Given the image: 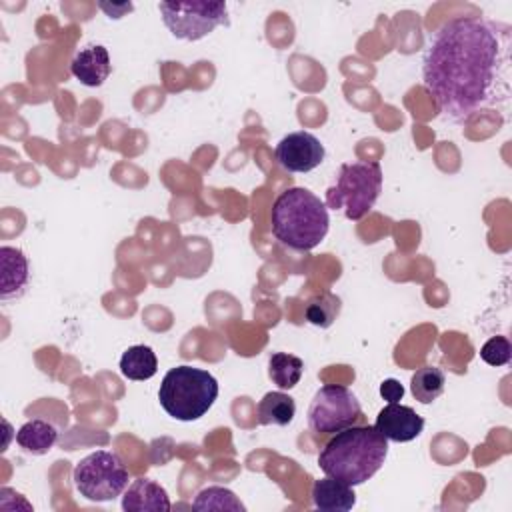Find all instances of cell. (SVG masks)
<instances>
[{
    "instance_id": "obj_1",
    "label": "cell",
    "mask_w": 512,
    "mask_h": 512,
    "mask_svg": "<svg viewBox=\"0 0 512 512\" xmlns=\"http://www.w3.org/2000/svg\"><path fill=\"white\" fill-rule=\"evenodd\" d=\"M422 84L452 122H468L490 108L506 112L512 98V28L484 16L444 22L424 50Z\"/></svg>"
},
{
    "instance_id": "obj_2",
    "label": "cell",
    "mask_w": 512,
    "mask_h": 512,
    "mask_svg": "<svg viewBox=\"0 0 512 512\" xmlns=\"http://www.w3.org/2000/svg\"><path fill=\"white\" fill-rule=\"evenodd\" d=\"M386 456L388 440L376 426L354 424L332 434L318 454V466L326 476L358 486L382 468Z\"/></svg>"
},
{
    "instance_id": "obj_3",
    "label": "cell",
    "mask_w": 512,
    "mask_h": 512,
    "mask_svg": "<svg viewBox=\"0 0 512 512\" xmlns=\"http://www.w3.org/2000/svg\"><path fill=\"white\" fill-rule=\"evenodd\" d=\"M274 238L296 252L314 250L328 234L326 204L308 188L292 186L278 194L270 210Z\"/></svg>"
},
{
    "instance_id": "obj_4",
    "label": "cell",
    "mask_w": 512,
    "mask_h": 512,
    "mask_svg": "<svg viewBox=\"0 0 512 512\" xmlns=\"http://www.w3.org/2000/svg\"><path fill=\"white\" fill-rule=\"evenodd\" d=\"M216 398L218 380L208 370L188 364L168 370L158 390V400L164 412L182 422L202 418Z\"/></svg>"
},
{
    "instance_id": "obj_5",
    "label": "cell",
    "mask_w": 512,
    "mask_h": 512,
    "mask_svg": "<svg viewBox=\"0 0 512 512\" xmlns=\"http://www.w3.org/2000/svg\"><path fill=\"white\" fill-rule=\"evenodd\" d=\"M382 192V166L376 160L342 164L336 184L326 190V204L342 210L348 220H362Z\"/></svg>"
},
{
    "instance_id": "obj_6",
    "label": "cell",
    "mask_w": 512,
    "mask_h": 512,
    "mask_svg": "<svg viewBox=\"0 0 512 512\" xmlns=\"http://www.w3.org/2000/svg\"><path fill=\"white\" fill-rule=\"evenodd\" d=\"M72 480L78 494L86 500L108 502L126 490L128 468L116 452L96 450L74 466Z\"/></svg>"
},
{
    "instance_id": "obj_7",
    "label": "cell",
    "mask_w": 512,
    "mask_h": 512,
    "mask_svg": "<svg viewBox=\"0 0 512 512\" xmlns=\"http://www.w3.org/2000/svg\"><path fill=\"white\" fill-rule=\"evenodd\" d=\"M162 22L174 38L196 42L212 34L218 26L228 24L226 2L190 0V2H160Z\"/></svg>"
},
{
    "instance_id": "obj_8",
    "label": "cell",
    "mask_w": 512,
    "mask_h": 512,
    "mask_svg": "<svg viewBox=\"0 0 512 512\" xmlns=\"http://www.w3.org/2000/svg\"><path fill=\"white\" fill-rule=\"evenodd\" d=\"M362 420V406L356 394L340 384L322 386L308 408V426L318 436H332Z\"/></svg>"
},
{
    "instance_id": "obj_9",
    "label": "cell",
    "mask_w": 512,
    "mask_h": 512,
    "mask_svg": "<svg viewBox=\"0 0 512 512\" xmlns=\"http://www.w3.org/2000/svg\"><path fill=\"white\" fill-rule=\"evenodd\" d=\"M278 164L288 172H310L324 162V144L310 132L298 130L286 134L274 150Z\"/></svg>"
},
{
    "instance_id": "obj_10",
    "label": "cell",
    "mask_w": 512,
    "mask_h": 512,
    "mask_svg": "<svg viewBox=\"0 0 512 512\" xmlns=\"http://www.w3.org/2000/svg\"><path fill=\"white\" fill-rule=\"evenodd\" d=\"M376 430L392 442H410L424 430V418L414 408L390 402L376 416Z\"/></svg>"
},
{
    "instance_id": "obj_11",
    "label": "cell",
    "mask_w": 512,
    "mask_h": 512,
    "mask_svg": "<svg viewBox=\"0 0 512 512\" xmlns=\"http://www.w3.org/2000/svg\"><path fill=\"white\" fill-rule=\"evenodd\" d=\"M30 280L28 258L20 248L2 246L0 248V298L12 300L20 298Z\"/></svg>"
},
{
    "instance_id": "obj_12",
    "label": "cell",
    "mask_w": 512,
    "mask_h": 512,
    "mask_svg": "<svg viewBox=\"0 0 512 512\" xmlns=\"http://www.w3.org/2000/svg\"><path fill=\"white\" fill-rule=\"evenodd\" d=\"M70 70L74 78L80 80L84 86H90V88L102 86L112 72L110 54L102 44L86 46L74 56Z\"/></svg>"
},
{
    "instance_id": "obj_13",
    "label": "cell",
    "mask_w": 512,
    "mask_h": 512,
    "mask_svg": "<svg viewBox=\"0 0 512 512\" xmlns=\"http://www.w3.org/2000/svg\"><path fill=\"white\" fill-rule=\"evenodd\" d=\"M122 508L126 512H168L172 508L168 492L150 478H136L124 490Z\"/></svg>"
},
{
    "instance_id": "obj_14",
    "label": "cell",
    "mask_w": 512,
    "mask_h": 512,
    "mask_svg": "<svg viewBox=\"0 0 512 512\" xmlns=\"http://www.w3.org/2000/svg\"><path fill=\"white\" fill-rule=\"evenodd\" d=\"M312 502L320 510L346 512L354 508L356 494L350 484L332 476H324V478H318L312 486Z\"/></svg>"
},
{
    "instance_id": "obj_15",
    "label": "cell",
    "mask_w": 512,
    "mask_h": 512,
    "mask_svg": "<svg viewBox=\"0 0 512 512\" xmlns=\"http://www.w3.org/2000/svg\"><path fill=\"white\" fill-rule=\"evenodd\" d=\"M56 440H58L56 426L50 424L48 420H40V418L24 422L16 432L18 446L34 456H42L48 450H52Z\"/></svg>"
},
{
    "instance_id": "obj_16",
    "label": "cell",
    "mask_w": 512,
    "mask_h": 512,
    "mask_svg": "<svg viewBox=\"0 0 512 512\" xmlns=\"http://www.w3.org/2000/svg\"><path fill=\"white\" fill-rule=\"evenodd\" d=\"M294 414H296L294 398L280 390L264 394L256 408V418H258V424L262 426H288Z\"/></svg>"
},
{
    "instance_id": "obj_17",
    "label": "cell",
    "mask_w": 512,
    "mask_h": 512,
    "mask_svg": "<svg viewBox=\"0 0 512 512\" xmlns=\"http://www.w3.org/2000/svg\"><path fill=\"white\" fill-rule=\"evenodd\" d=\"M120 372L124 378L134 382L150 380L158 372V358L146 344L130 346L120 358Z\"/></svg>"
},
{
    "instance_id": "obj_18",
    "label": "cell",
    "mask_w": 512,
    "mask_h": 512,
    "mask_svg": "<svg viewBox=\"0 0 512 512\" xmlns=\"http://www.w3.org/2000/svg\"><path fill=\"white\" fill-rule=\"evenodd\" d=\"M302 372H304V362L298 356H292L286 352H276L270 356L268 376L278 388L282 390L294 388L300 382Z\"/></svg>"
},
{
    "instance_id": "obj_19",
    "label": "cell",
    "mask_w": 512,
    "mask_h": 512,
    "mask_svg": "<svg viewBox=\"0 0 512 512\" xmlns=\"http://www.w3.org/2000/svg\"><path fill=\"white\" fill-rule=\"evenodd\" d=\"M444 384H446V376L440 368L422 366L412 374L410 390L420 404H430L444 392Z\"/></svg>"
},
{
    "instance_id": "obj_20",
    "label": "cell",
    "mask_w": 512,
    "mask_h": 512,
    "mask_svg": "<svg viewBox=\"0 0 512 512\" xmlns=\"http://www.w3.org/2000/svg\"><path fill=\"white\" fill-rule=\"evenodd\" d=\"M340 310H342V300L336 294L324 290L308 300V304L304 308V318H306V322H310L318 328H330L334 324V320L338 318Z\"/></svg>"
},
{
    "instance_id": "obj_21",
    "label": "cell",
    "mask_w": 512,
    "mask_h": 512,
    "mask_svg": "<svg viewBox=\"0 0 512 512\" xmlns=\"http://www.w3.org/2000/svg\"><path fill=\"white\" fill-rule=\"evenodd\" d=\"M192 508L196 510H234L242 512L244 504L236 498V494L222 486H208L200 490L192 502Z\"/></svg>"
},
{
    "instance_id": "obj_22",
    "label": "cell",
    "mask_w": 512,
    "mask_h": 512,
    "mask_svg": "<svg viewBox=\"0 0 512 512\" xmlns=\"http://www.w3.org/2000/svg\"><path fill=\"white\" fill-rule=\"evenodd\" d=\"M480 358L488 366H506L512 358V344L506 336H492L480 348Z\"/></svg>"
},
{
    "instance_id": "obj_23",
    "label": "cell",
    "mask_w": 512,
    "mask_h": 512,
    "mask_svg": "<svg viewBox=\"0 0 512 512\" xmlns=\"http://www.w3.org/2000/svg\"><path fill=\"white\" fill-rule=\"evenodd\" d=\"M380 396L390 404V402H400L404 396V386L396 378H386L380 384Z\"/></svg>"
},
{
    "instance_id": "obj_24",
    "label": "cell",
    "mask_w": 512,
    "mask_h": 512,
    "mask_svg": "<svg viewBox=\"0 0 512 512\" xmlns=\"http://www.w3.org/2000/svg\"><path fill=\"white\" fill-rule=\"evenodd\" d=\"M102 10L110 12V16H112V12H116V10H118V6H112V8H110L108 4H102ZM120 10H128V12H130V10H132V4H124Z\"/></svg>"
}]
</instances>
